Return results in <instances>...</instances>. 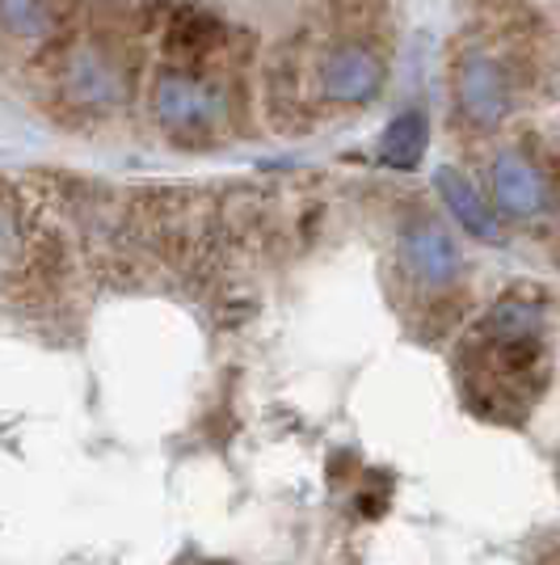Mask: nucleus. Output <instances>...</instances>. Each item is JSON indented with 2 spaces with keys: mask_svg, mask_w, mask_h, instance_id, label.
<instances>
[{
  "mask_svg": "<svg viewBox=\"0 0 560 565\" xmlns=\"http://www.w3.org/2000/svg\"><path fill=\"white\" fill-rule=\"evenodd\" d=\"M152 115L177 136H211L228 122V94L194 68H164L152 81Z\"/></svg>",
  "mask_w": 560,
  "mask_h": 565,
  "instance_id": "nucleus-1",
  "label": "nucleus"
},
{
  "mask_svg": "<svg viewBox=\"0 0 560 565\" xmlns=\"http://www.w3.org/2000/svg\"><path fill=\"white\" fill-rule=\"evenodd\" d=\"M131 94V76L127 64L115 47L106 43H76L64 55V72H60V97L80 115H110Z\"/></svg>",
  "mask_w": 560,
  "mask_h": 565,
  "instance_id": "nucleus-2",
  "label": "nucleus"
},
{
  "mask_svg": "<svg viewBox=\"0 0 560 565\" xmlns=\"http://www.w3.org/2000/svg\"><path fill=\"white\" fill-rule=\"evenodd\" d=\"M384 89V60L371 47L342 43L321 60V94L337 106H363Z\"/></svg>",
  "mask_w": 560,
  "mask_h": 565,
  "instance_id": "nucleus-3",
  "label": "nucleus"
},
{
  "mask_svg": "<svg viewBox=\"0 0 560 565\" xmlns=\"http://www.w3.org/2000/svg\"><path fill=\"white\" fill-rule=\"evenodd\" d=\"M460 110L481 127H493L510 115V76L489 51H467L460 76H455Z\"/></svg>",
  "mask_w": 560,
  "mask_h": 565,
  "instance_id": "nucleus-4",
  "label": "nucleus"
},
{
  "mask_svg": "<svg viewBox=\"0 0 560 565\" xmlns=\"http://www.w3.org/2000/svg\"><path fill=\"white\" fill-rule=\"evenodd\" d=\"M493 203L514 215H543L552 207V186L548 173L527 157V152H497L489 166Z\"/></svg>",
  "mask_w": 560,
  "mask_h": 565,
  "instance_id": "nucleus-5",
  "label": "nucleus"
},
{
  "mask_svg": "<svg viewBox=\"0 0 560 565\" xmlns=\"http://www.w3.org/2000/svg\"><path fill=\"white\" fill-rule=\"evenodd\" d=\"M224 39H228V25H224V18H215L211 9L190 4V0L169 4V18L161 25V43L173 60H182L177 68L203 64L207 55H215V51L224 47Z\"/></svg>",
  "mask_w": 560,
  "mask_h": 565,
  "instance_id": "nucleus-6",
  "label": "nucleus"
},
{
  "mask_svg": "<svg viewBox=\"0 0 560 565\" xmlns=\"http://www.w3.org/2000/svg\"><path fill=\"white\" fill-rule=\"evenodd\" d=\"M405 262L430 287H443V282H451L460 275V249H455V241L446 236V228L430 224V220H418V224L405 228Z\"/></svg>",
  "mask_w": 560,
  "mask_h": 565,
  "instance_id": "nucleus-7",
  "label": "nucleus"
},
{
  "mask_svg": "<svg viewBox=\"0 0 560 565\" xmlns=\"http://www.w3.org/2000/svg\"><path fill=\"white\" fill-rule=\"evenodd\" d=\"M434 186H439L443 203L451 207V215L460 220V228H464L467 236H476V241H485V245H497V241H502L497 215H493V207L485 203V194L464 178V169L443 166L439 178H434Z\"/></svg>",
  "mask_w": 560,
  "mask_h": 565,
  "instance_id": "nucleus-8",
  "label": "nucleus"
},
{
  "mask_svg": "<svg viewBox=\"0 0 560 565\" xmlns=\"http://www.w3.org/2000/svg\"><path fill=\"white\" fill-rule=\"evenodd\" d=\"M0 30L18 43H51L60 30V0H0Z\"/></svg>",
  "mask_w": 560,
  "mask_h": 565,
  "instance_id": "nucleus-9",
  "label": "nucleus"
},
{
  "mask_svg": "<svg viewBox=\"0 0 560 565\" xmlns=\"http://www.w3.org/2000/svg\"><path fill=\"white\" fill-rule=\"evenodd\" d=\"M426 136H430V122L418 115V110H405L397 115L388 127H384V140H379V161L397 173H409V169L421 166L426 157Z\"/></svg>",
  "mask_w": 560,
  "mask_h": 565,
  "instance_id": "nucleus-10",
  "label": "nucleus"
}]
</instances>
